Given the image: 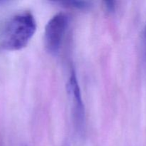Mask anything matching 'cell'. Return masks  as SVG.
<instances>
[{
  "label": "cell",
  "instance_id": "7a4b0ae2",
  "mask_svg": "<svg viewBox=\"0 0 146 146\" xmlns=\"http://www.w3.org/2000/svg\"><path fill=\"white\" fill-rule=\"evenodd\" d=\"M68 24V16L64 13H58L54 15L46 25L44 44L46 51L51 55H57L59 52Z\"/></svg>",
  "mask_w": 146,
  "mask_h": 146
},
{
  "label": "cell",
  "instance_id": "6da1fadb",
  "mask_svg": "<svg viewBox=\"0 0 146 146\" xmlns=\"http://www.w3.org/2000/svg\"><path fill=\"white\" fill-rule=\"evenodd\" d=\"M36 30V22L29 12L14 16L7 22L2 34L1 46L9 51L22 49L29 44Z\"/></svg>",
  "mask_w": 146,
  "mask_h": 146
},
{
  "label": "cell",
  "instance_id": "52a82bcc",
  "mask_svg": "<svg viewBox=\"0 0 146 146\" xmlns=\"http://www.w3.org/2000/svg\"><path fill=\"white\" fill-rule=\"evenodd\" d=\"M7 1H4V0H0V6L2 5V4H5V3H7Z\"/></svg>",
  "mask_w": 146,
  "mask_h": 146
},
{
  "label": "cell",
  "instance_id": "5b68a950",
  "mask_svg": "<svg viewBox=\"0 0 146 146\" xmlns=\"http://www.w3.org/2000/svg\"><path fill=\"white\" fill-rule=\"evenodd\" d=\"M104 7L106 10L109 14H113L115 10V1H104Z\"/></svg>",
  "mask_w": 146,
  "mask_h": 146
},
{
  "label": "cell",
  "instance_id": "8992f818",
  "mask_svg": "<svg viewBox=\"0 0 146 146\" xmlns=\"http://www.w3.org/2000/svg\"><path fill=\"white\" fill-rule=\"evenodd\" d=\"M143 58L146 63V24L143 30Z\"/></svg>",
  "mask_w": 146,
  "mask_h": 146
},
{
  "label": "cell",
  "instance_id": "277c9868",
  "mask_svg": "<svg viewBox=\"0 0 146 146\" xmlns=\"http://www.w3.org/2000/svg\"><path fill=\"white\" fill-rule=\"evenodd\" d=\"M59 4H63L68 7L76 9L79 10H88L91 9L92 7V3L91 1H61Z\"/></svg>",
  "mask_w": 146,
  "mask_h": 146
},
{
  "label": "cell",
  "instance_id": "3957f363",
  "mask_svg": "<svg viewBox=\"0 0 146 146\" xmlns=\"http://www.w3.org/2000/svg\"><path fill=\"white\" fill-rule=\"evenodd\" d=\"M67 91L72 105L74 123L77 130L79 131V132H82L85 124V108L76 73L74 71H72L68 79Z\"/></svg>",
  "mask_w": 146,
  "mask_h": 146
}]
</instances>
